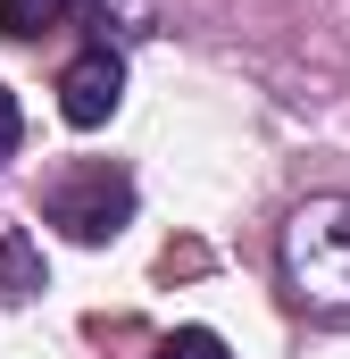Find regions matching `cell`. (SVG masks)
<instances>
[{
	"mask_svg": "<svg viewBox=\"0 0 350 359\" xmlns=\"http://www.w3.org/2000/svg\"><path fill=\"white\" fill-rule=\"evenodd\" d=\"M275 276L300 318L350 326V192H309L284 234H275Z\"/></svg>",
	"mask_w": 350,
	"mask_h": 359,
	"instance_id": "cell-1",
	"label": "cell"
},
{
	"mask_svg": "<svg viewBox=\"0 0 350 359\" xmlns=\"http://www.w3.org/2000/svg\"><path fill=\"white\" fill-rule=\"evenodd\" d=\"M42 217L67 234V243H117L134 226V176L117 159H67L59 176L42 184Z\"/></svg>",
	"mask_w": 350,
	"mask_h": 359,
	"instance_id": "cell-2",
	"label": "cell"
},
{
	"mask_svg": "<svg viewBox=\"0 0 350 359\" xmlns=\"http://www.w3.org/2000/svg\"><path fill=\"white\" fill-rule=\"evenodd\" d=\"M117 100H125V50H108V42H84L67 67H59V117L92 134V126H108L117 117Z\"/></svg>",
	"mask_w": 350,
	"mask_h": 359,
	"instance_id": "cell-3",
	"label": "cell"
},
{
	"mask_svg": "<svg viewBox=\"0 0 350 359\" xmlns=\"http://www.w3.org/2000/svg\"><path fill=\"white\" fill-rule=\"evenodd\" d=\"M42 292V251H34V234L25 226H0V309H17V301H34Z\"/></svg>",
	"mask_w": 350,
	"mask_h": 359,
	"instance_id": "cell-4",
	"label": "cell"
},
{
	"mask_svg": "<svg viewBox=\"0 0 350 359\" xmlns=\"http://www.w3.org/2000/svg\"><path fill=\"white\" fill-rule=\"evenodd\" d=\"M92 42H108V50H125V42H142L150 25H159V8L150 0H92Z\"/></svg>",
	"mask_w": 350,
	"mask_h": 359,
	"instance_id": "cell-5",
	"label": "cell"
},
{
	"mask_svg": "<svg viewBox=\"0 0 350 359\" xmlns=\"http://www.w3.org/2000/svg\"><path fill=\"white\" fill-rule=\"evenodd\" d=\"M67 8H76V0H0V34H8V42H34V34L59 25Z\"/></svg>",
	"mask_w": 350,
	"mask_h": 359,
	"instance_id": "cell-6",
	"label": "cell"
},
{
	"mask_svg": "<svg viewBox=\"0 0 350 359\" xmlns=\"http://www.w3.org/2000/svg\"><path fill=\"white\" fill-rule=\"evenodd\" d=\"M150 359H234V351H225V334H209V326H175Z\"/></svg>",
	"mask_w": 350,
	"mask_h": 359,
	"instance_id": "cell-7",
	"label": "cell"
},
{
	"mask_svg": "<svg viewBox=\"0 0 350 359\" xmlns=\"http://www.w3.org/2000/svg\"><path fill=\"white\" fill-rule=\"evenodd\" d=\"M17 142H25V117H17V92L0 84V168L17 159Z\"/></svg>",
	"mask_w": 350,
	"mask_h": 359,
	"instance_id": "cell-8",
	"label": "cell"
}]
</instances>
